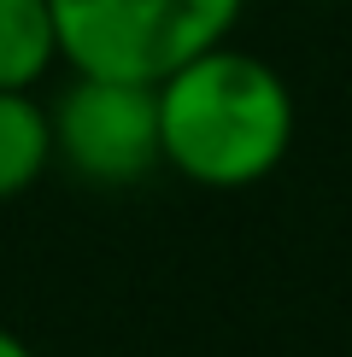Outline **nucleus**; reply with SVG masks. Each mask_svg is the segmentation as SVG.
<instances>
[{"label":"nucleus","instance_id":"1","mask_svg":"<svg viewBox=\"0 0 352 357\" xmlns=\"http://www.w3.org/2000/svg\"><path fill=\"white\" fill-rule=\"evenodd\" d=\"M159 106V165L205 193H241L270 182L293 153V106L288 77L270 59L217 41L153 82Z\"/></svg>","mask_w":352,"mask_h":357},{"label":"nucleus","instance_id":"2","mask_svg":"<svg viewBox=\"0 0 352 357\" xmlns=\"http://www.w3.org/2000/svg\"><path fill=\"white\" fill-rule=\"evenodd\" d=\"M59 59L82 77L159 82L194 53L229 41L247 0H47Z\"/></svg>","mask_w":352,"mask_h":357},{"label":"nucleus","instance_id":"7","mask_svg":"<svg viewBox=\"0 0 352 357\" xmlns=\"http://www.w3.org/2000/svg\"><path fill=\"white\" fill-rule=\"evenodd\" d=\"M329 6H341V0H329Z\"/></svg>","mask_w":352,"mask_h":357},{"label":"nucleus","instance_id":"6","mask_svg":"<svg viewBox=\"0 0 352 357\" xmlns=\"http://www.w3.org/2000/svg\"><path fill=\"white\" fill-rule=\"evenodd\" d=\"M0 357H36V351H29V340H24V334H12L6 322H0Z\"/></svg>","mask_w":352,"mask_h":357},{"label":"nucleus","instance_id":"5","mask_svg":"<svg viewBox=\"0 0 352 357\" xmlns=\"http://www.w3.org/2000/svg\"><path fill=\"white\" fill-rule=\"evenodd\" d=\"M59 59V29L47 0H0V88L36 94V82L47 77Z\"/></svg>","mask_w":352,"mask_h":357},{"label":"nucleus","instance_id":"3","mask_svg":"<svg viewBox=\"0 0 352 357\" xmlns=\"http://www.w3.org/2000/svg\"><path fill=\"white\" fill-rule=\"evenodd\" d=\"M53 158L88 188H135L159 165V106L153 82L82 77L47 106Z\"/></svg>","mask_w":352,"mask_h":357},{"label":"nucleus","instance_id":"4","mask_svg":"<svg viewBox=\"0 0 352 357\" xmlns=\"http://www.w3.org/2000/svg\"><path fill=\"white\" fill-rule=\"evenodd\" d=\"M53 165V129H47V106L36 94L0 88V205L29 193Z\"/></svg>","mask_w":352,"mask_h":357}]
</instances>
